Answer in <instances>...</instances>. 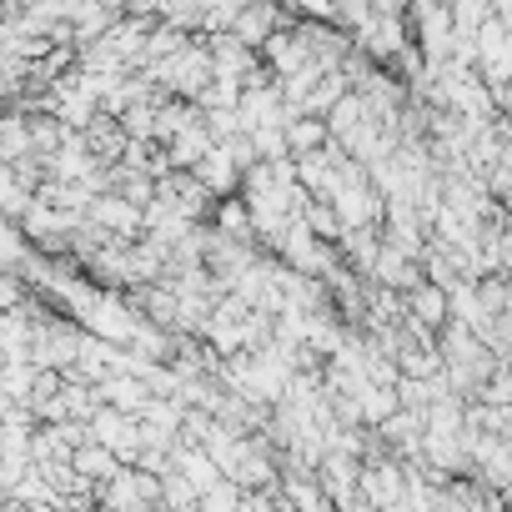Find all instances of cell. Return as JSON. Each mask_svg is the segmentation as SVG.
I'll use <instances>...</instances> for the list:
<instances>
[{"mask_svg":"<svg viewBox=\"0 0 512 512\" xmlns=\"http://www.w3.org/2000/svg\"><path fill=\"white\" fill-rule=\"evenodd\" d=\"M407 322L422 327V332H427V327H447V322H452V297H447L442 287H432V282L417 287V292L407 297Z\"/></svg>","mask_w":512,"mask_h":512,"instance_id":"5","label":"cell"},{"mask_svg":"<svg viewBox=\"0 0 512 512\" xmlns=\"http://www.w3.org/2000/svg\"><path fill=\"white\" fill-rule=\"evenodd\" d=\"M407 482H412V472L402 467V457H377L362 467V502L377 512H397L407 497Z\"/></svg>","mask_w":512,"mask_h":512,"instance_id":"1","label":"cell"},{"mask_svg":"<svg viewBox=\"0 0 512 512\" xmlns=\"http://www.w3.org/2000/svg\"><path fill=\"white\" fill-rule=\"evenodd\" d=\"M277 21H282V11H272V6H241V21H236V41L251 51V46H267L272 36H277Z\"/></svg>","mask_w":512,"mask_h":512,"instance_id":"7","label":"cell"},{"mask_svg":"<svg viewBox=\"0 0 512 512\" xmlns=\"http://www.w3.org/2000/svg\"><path fill=\"white\" fill-rule=\"evenodd\" d=\"M11 512H61V507H11Z\"/></svg>","mask_w":512,"mask_h":512,"instance_id":"10","label":"cell"},{"mask_svg":"<svg viewBox=\"0 0 512 512\" xmlns=\"http://www.w3.org/2000/svg\"><path fill=\"white\" fill-rule=\"evenodd\" d=\"M176 472H181L201 497H206L211 487H221V482H226V477H221V467L211 462V452H206V447H196V442H181V447H176Z\"/></svg>","mask_w":512,"mask_h":512,"instance_id":"6","label":"cell"},{"mask_svg":"<svg viewBox=\"0 0 512 512\" xmlns=\"http://www.w3.org/2000/svg\"><path fill=\"white\" fill-rule=\"evenodd\" d=\"M196 181H201L211 196H231L236 186H246V171L231 161V151H226V146H216V151L196 166Z\"/></svg>","mask_w":512,"mask_h":512,"instance_id":"4","label":"cell"},{"mask_svg":"<svg viewBox=\"0 0 512 512\" xmlns=\"http://www.w3.org/2000/svg\"><path fill=\"white\" fill-rule=\"evenodd\" d=\"M307 226H312L322 241L347 236V226H342V216H337V206H332V201H312V206H307Z\"/></svg>","mask_w":512,"mask_h":512,"instance_id":"9","label":"cell"},{"mask_svg":"<svg viewBox=\"0 0 512 512\" xmlns=\"http://www.w3.org/2000/svg\"><path fill=\"white\" fill-rule=\"evenodd\" d=\"M91 442L116 452L121 462H141V417H126L116 407H101L91 422Z\"/></svg>","mask_w":512,"mask_h":512,"instance_id":"2","label":"cell"},{"mask_svg":"<svg viewBox=\"0 0 512 512\" xmlns=\"http://www.w3.org/2000/svg\"><path fill=\"white\" fill-rule=\"evenodd\" d=\"M76 472H81V482H111V477H121V457L116 452H106V447H81L76 452V462H71Z\"/></svg>","mask_w":512,"mask_h":512,"instance_id":"8","label":"cell"},{"mask_svg":"<svg viewBox=\"0 0 512 512\" xmlns=\"http://www.w3.org/2000/svg\"><path fill=\"white\" fill-rule=\"evenodd\" d=\"M91 221H96L116 246H136L131 236H136V231H146V211H141V206H131V201H126V196H116V191H111V196H101V201L91 206Z\"/></svg>","mask_w":512,"mask_h":512,"instance_id":"3","label":"cell"}]
</instances>
